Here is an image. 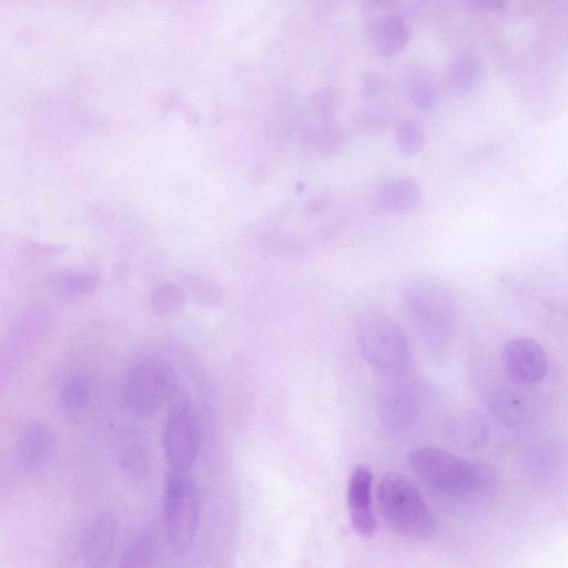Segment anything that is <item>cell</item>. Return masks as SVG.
<instances>
[{"mask_svg":"<svg viewBox=\"0 0 568 568\" xmlns=\"http://www.w3.org/2000/svg\"><path fill=\"white\" fill-rule=\"evenodd\" d=\"M55 449L56 435L46 423H29L18 436V453L30 468H39L47 463Z\"/></svg>","mask_w":568,"mask_h":568,"instance_id":"14","label":"cell"},{"mask_svg":"<svg viewBox=\"0 0 568 568\" xmlns=\"http://www.w3.org/2000/svg\"><path fill=\"white\" fill-rule=\"evenodd\" d=\"M509 0H461L462 6L472 13L497 12L503 9Z\"/></svg>","mask_w":568,"mask_h":568,"instance_id":"27","label":"cell"},{"mask_svg":"<svg viewBox=\"0 0 568 568\" xmlns=\"http://www.w3.org/2000/svg\"><path fill=\"white\" fill-rule=\"evenodd\" d=\"M178 374L168 360L147 357L128 371L123 397L127 410L138 419H152L175 399Z\"/></svg>","mask_w":568,"mask_h":568,"instance_id":"5","label":"cell"},{"mask_svg":"<svg viewBox=\"0 0 568 568\" xmlns=\"http://www.w3.org/2000/svg\"><path fill=\"white\" fill-rule=\"evenodd\" d=\"M330 204V197L327 194H320L314 197L307 207L309 215H317L323 209H326Z\"/></svg>","mask_w":568,"mask_h":568,"instance_id":"29","label":"cell"},{"mask_svg":"<svg viewBox=\"0 0 568 568\" xmlns=\"http://www.w3.org/2000/svg\"><path fill=\"white\" fill-rule=\"evenodd\" d=\"M389 121V111L378 107L363 110L357 118L359 126L367 130L383 129L388 126Z\"/></svg>","mask_w":568,"mask_h":568,"instance_id":"25","label":"cell"},{"mask_svg":"<svg viewBox=\"0 0 568 568\" xmlns=\"http://www.w3.org/2000/svg\"><path fill=\"white\" fill-rule=\"evenodd\" d=\"M365 4L375 10H391L397 8L401 0H364Z\"/></svg>","mask_w":568,"mask_h":568,"instance_id":"30","label":"cell"},{"mask_svg":"<svg viewBox=\"0 0 568 568\" xmlns=\"http://www.w3.org/2000/svg\"><path fill=\"white\" fill-rule=\"evenodd\" d=\"M310 141L322 156L332 157L340 154L346 137L336 120L333 119L322 121L316 133L311 135Z\"/></svg>","mask_w":568,"mask_h":568,"instance_id":"20","label":"cell"},{"mask_svg":"<svg viewBox=\"0 0 568 568\" xmlns=\"http://www.w3.org/2000/svg\"><path fill=\"white\" fill-rule=\"evenodd\" d=\"M482 74V60L474 53L456 55L448 71L450 85L458 91H468L475 87L479 83Z\"/></svg>","mask_w":568,"mask_h":568,"instance_id":"18","label":"cell"},{"mask_svg":"<svg viewBox=\"0 0 568 568\" xmlns=\"http://www.w3.org/2000/svg\"><path fill=\"white\" fill-rule=\"evenodd\" d=\"M394 141L399 154L405 158L418 156L426 145L423 129L410 119H401L394 127Z\"/></svg>","mask_w":568,"mask_h":568,"instance_id":"19","label":"cell"},{"mask_svg":"<svg viewBox=\"0 0 568 568\" xmlns=\"http://www.w3.org/2000/svg\"><path fill=\"white\" fill-rule=\"evenodd\" d=\"M445 434L461 449H476L488 439L485 423L472 413L456 414L445 424Z\"/></svg>","mask_w":568,"mask_h":568,"instance_id":"16","label":"cell"},{"mask_svg":"<svg viewBox=\"0 0 568 568\" xmlns=\"http://www.w3.org/2000/svg\"><path fill=\"white\" fill-rule=\"evenodd\" d=\"M422 189L410 178H391L377 190V204L381 211L393 216H408L422 204Z\"/></svg>","mask_w":568,"mask_h":568,"instance_id":"13","label":"cell"},{"mask_svg":"<svg viewBox=\"0 0 568 568\" xmlns=\"http://www.w3.org/2000/svg\"><path fill=\"white\" fill-rule=\"evenodd\" d=\"M419 2L426 3V2H429V0H419Z\"/></svg>","mask_w":568,"mask_h":568,"instance_id":"31","label":"cell"},{"mask_svg":"<svg viewBox=\"0 0 568 568\" xmlns=\"http://www.w3.org/2000/svg\"><path fill=\"white\" fill-rule=\"evenodd\" d=\"M62 288L69 294L88 291L95 286V279L88 275H69L60 280Z\"/></svg>","mask_w":568,"mask_h":568,"instance_id":"28","label":"cell"},{"mask_svg":"<svg viewBox=\"0 0 568 568\" xmlns=\"http://www.w3.org/2000/svg\"><path fill=\"white\" fill-rule=\"evenodd\" d=\"M120 465L130 479L136 481L145 479L149 471L147 452L140 445H129L121 453Z\"/></svg>","mask_w":568,"mask_h":568,"instance_id":"23","label":"cell"},{"mask_svg":"<svg viewBox=\"0 0 568 568\" xmlns=\"http://www.w3.org/2000/svg\"><path fill=\"white\" fill-rule=\"evenodd\" d=\"M402 308L426 349L441 352L449 343L454 322L452 291L440 280H414L403 290Z\"/></svg>","mask_w":568,"mask_h":568,"instance_id":"1","label":"cell"},{"mask_svg":"<svg viewBox=\"0 0 568 568\" xmlns=\"http://www.w3.org/2000/svg\"><path fill=\"white\" fill-rule=\"evenodd\" d=\"M424 395L417 383L395 381L381 392V419L392 431H403L417 422L423 410Z\"/></svg>","mask_w":568,"mask_h":568,"instance_id":"8","label":"cell"},{"mask_svg":"<svg viewBox=\"0 0 568 568\" xmlns=\"http://www.w3.org/2000/svg\"><path fill=\"white\" fill-rule=\"evenodd\" d=\"M410 464L426 484L446 495L481 493L495 483V474L489 465L465 460L442 449L414 450Z\"/></svg>","mask_w":568,"mask_h":568,"instance_id":"2","label":"cell"},{"mask_svg":"<svg viewBox=\"0 0 568 568\" xmlns=\"http://www.w3.org/2000/svg\"><path fill=\"white\" fill-rule=\"evenodd\" d=\"M162 443L170 469L190 472L201 449V425L194 405L184 399L168 414Z\"/></svg>","mask_w":568,"mask_h":568,"instance_id":"7","label":"cell"},{"mask_svg":"<svg viewBox=\"0 0 568 568\" xmlns=\"http://www.w3.org/2000/svg\"><path fill=\"white\" fill-rule=\"evenodd\" d=\"M119 524L116 514L100 513L85 527L80 536L78 552L87 567H103L113 554Z\"/></svg>","mask_w":568,"mask_h":568,"instance_id":"9","label":"cell"},{"mask_svg":"<svg viewBox=\"0 0 568 568\" xmlns=\"http://www.w3.org/2000/svg\"><path fill=\"white\" fill-rule=\"evenodd\" d=\"M358 343L362 357L375 371L398 378L411 365V349L407 337L388 314L369 311L358 326Z\"/></svg>","mask_w":568,"mask_h":568,"instance_id":"4","label":"cell"},{"mask_svg":"<svg viewBox=\"0 0 568 568\" xmlns=\"http://www.w3.org/2000/svg\"><path fill=\"white\" fill-rule=\"evenodd\" d=\"M198 484L189 472L169 469L164 485V517L167 541L177 555L189 553L200 523Z\"/></svg>","mask_w":568,"mask_h":568,"instance_id":"6","label":"cell"},{"mask_svg":"<svg viewBox=\"0 0 568 568\" xmlns=\"http://www.w3.org/2000/svg\"><path fill=\"white\" fill-rule=\"evenodd\" d=\"M91 398L88 381L83 377L68 379L57 394V409L69 423H77L84 417Z\"/></svg>","mask_w":568,"mask_h":568,"instance_id":"17","label":"cell"},{"mask_svg":"<svg viewBox=\"0 0 568 568\" xmlns=\"http://www.w3.org/2000/svg\"><path fill=\"white\" fill-rule=\"evenodd\" d=\"M311 105L321 121L333 120L338 107L336 91L331 88L318 89L312 96Z\"/></svg>","mask_w":568,"mask_h":568,"instance_id":"24","label":"cell"},{"mask_svg":"<svg viewBox=\"0 0 568 568\" xmlns=\"http://www.w3.org/2000/svg\"><path fill=\"white\" fill-rule=\"evenodd\" d=\"M383 88V78L375 71H368L361 78L360 91L361 96L365 99L377 97Z\"/></svg>","mask_w":568,"mask_h":568,"instance_id":"26","label":"cell"},{"mask_svg":"<svg viewBox=\"0 0 568 568\" xmlns=\"http://www.w3.org/2000/svg\"><path fill=\"white\" fill-rule=\"evenodd\" d=\"M161 544L154 530H142L127 542L120 553L119 566L126 568L148 567L160 557Z\"/></svg>","mask_w":568,"mask_h":568,"instance_id":"15","label":"cell"},{"mask_svg":"<svg viewBox=\"0 0 568 568\" xmlns=\"http://www.w3.org/2000/svg\"><path fill=\"white\" fill-rule=\"evenodd\" d=\"M151 308L160 317L174 316L185 304V293L176 286L159 288L151 297Z\"/></svg>","mask_w":568,"mask_h":568,"instance_id":"22","label":"cell"},{"mask_svg":"<svg viewBox=\"0 0 568 568\" xmlns=\"http://www.w3.org/2000/svg\"><path fill=\"white\" fill-rule=\"evenodd\" d=\"M412 36L408 20L399 14L383 15L371 26L374 52L382 58L399 56L410 45Z\"/></svg>","mask_w":568,"mask_h":568,"instance_id":"12","label":"cell"},{"mask_svg":"<svg viewBox=\"0 0 568 568\" xmlns=\"http://www.w3.org/2000/svg\"><path fill=\"white\" fill-rule=\"evenodd\" d=\"M380 511L394 532L409 540H428L436 526L432 512L420 491L399 473L385 474L378 490Z\"/></svg>","mask_w":568,"mask_h":568,"instance_id":"3","label":"cell"},{"mask_svg":"<svg viewBox=\"0 0 568 568\" xmlns=\"http://www.w3.org/2000/svg\"><path fill=\"white\" fill-rule=\"evenodd\" d=\"M409 94L419 109L428 110L435 105L436 94L430 75L422 68H414L409 74Z\"/></svg>","mask_w":568,"mask_h":568,"instance_id":"21","label":"cell"},{"mask_svg":"<svg viewBox=\"0 0 568 568\" xmlns=\"http://www.w3.org/2000/svg\"><path fill=\"white\" fill-rule=\"evenodd\" d=\"M373 474L367 466L354 469L348 486V504L355 532L370 539L377 531L373 503Z\"/></svg>","mask_w":568,"mask_h":568,"instance_id":"11","label":"cell"},{"mask_svg":"<svg viewBox=\"0 0 568 568\" xmlns=\"http://www.w3.org/2000/svg\"><path fill=\"white\" fill-rule=\"evenodd\" d=\"M502 360L506 373L523 384L541 382L549 369L543 348L531 339H515L507 343Z\"/></svg>","mask_w":568,"mask_h":568,"instance_id":"10","label":"cell"}]
</instances>
